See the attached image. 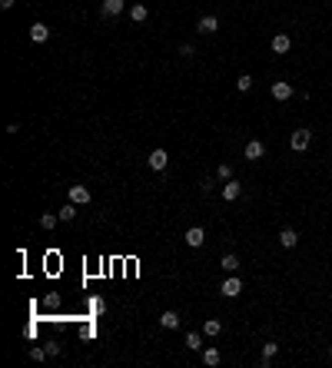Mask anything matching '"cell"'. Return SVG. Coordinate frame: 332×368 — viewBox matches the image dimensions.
I'll list each match as a JSON object with an SVG mask.
<instances>
[{
    "instance_id": "cell-4",
    "label": "cell",
    "mask_w": 332,
    "mask_h": 368,
    "mask_svg": "<svg viewBox=\"0 0 332 368\" xmlns=\"http://www.w3.org/2000/svg\"><path fill=\"white\" fill-rule=\"evenodd\" d=\"M123 7H127V0H103L100 14L103 17H117V14H123Z\"/></svg>"
},
{
    "instance_id": "cell-17",
    "label": "cell",
    "mask_w": 332,
    "mask_h": 368,
    "mask_svg": "<svg viewBox=\"0 0 332 368\" xmlns=\"http://www.w3.org/2000/svg\"><path fill=\"white\" fill-rule=\"evenodd\" d=\"M279 242H283L286 249H293L296 242H299V232H296V229H283V232H279Z\"/></svg>"
},
{
    "instance_id": "cell-26",
    "label": "cell",
    "mask_w": 332,
    "mask_h": 368,
    "mask_svg": "<svg viewBox=\"0 0 332 368\" xmlns=\"http://www.w3.org/2000/svg\"><path fill=\"white\" fill-rule=\"evenodd\" d=\"M43 305H47V309H57V305H60V296H57V292H50V296L43 299Z\"/></svg>"
},
{
    "instance_id": "cell-2",
    "label": "cell",
    "mask_w": 332,
    "mask_h": 368,
    "mask_svg": "<svg viewBox=\"0 0 332 368\" xmlns=\"http://www.w3.org/2000/svg\"><path fill=\"white\" fill-rule=\"evenodd\" d=\"M309 143H312V133H309V129H296V133H293V139H289V146H293L296 153L309 150Z\"/></svg>"
},
{
    "instance_id": "cell-25",
    "label": "cell",
    "mask_w": 332,
    "mask_h": 368,
    "mask_svg": "<svg viewBox=\"0 0 332 368\" xmlns=\"http://www.w3.org/2000/svg\"><path fill=\"white\" fill-rule=\"evenodd\" d=\"M30 358L33 361H43V358H50V355H47V348H30Z\"/></svg>"
},
{
    "instance_id": "cell-12",
    "label": "cell",
    "mask_w": 332,
    "mask_h": 368,
    "mask_svg": "<svg viewBox=\"0 0 332 368\" xmlns=\"http://www.w3.org/2000/svg\"><path fill=\"white\" fill-rule=\"evenodd\" d=\"M289 47H293V40H289L286 33H276V37H272V53H289Z\"/></svg>"
},
{
    "instance_id": "cell-3",
    "label": "cell",
    "mask_w": 332,
    "mask_h": 368,
    "mask_svg": "<svg viewBox=\"0 0 332 368\" xmlns=\"http://www.w3.org/2000/svg\"><path fill=\"white\" fill-rule=\"evenodd\" d=\"M203 242H206V229H203V226H193V229H186V246L199 249Z\"/></svg>"
},
{
    "instance_id": "cell-28",
    "label": "cell",
    "mask_w": 332,
    "mask_h": 368,
    "mask_svg": "<svg viewBox=\"0 0 332 368\" xmlns=\"http://www.w3.org/2000/svg\"><path fill=\"white\" fill-rule=\"evenodd\" d=\"M14 4H17V0H0V7H4V10H10Z\"/></svg>"
},
{
    "instance_id": "cell-5",
    "label": "cell",
    "mask_w": 332,
    "mask_h": 368,
    "mask_svg": "<svg viewBox=\"0 0 332 368\" xmlns=\"http://www.w3.org/2000/svg\"><path fill=\"white\" fill-rule=\"evenodd\" d=\"M243 156H246V160H262V156H266V146H262L259 139H249L246 150H243Z\"/></svg>"
},
{
    "instance_id": "cell-23",
    "label": "cell",
    "mask_w": 332,
    "mask_h": 368,
    "mask_svg": "<svg viewBox=\"0 0 332 368\" xmlns=\"http://www.w3.org/2000/svg\"><path fill=\"white\" fill-rule=\"evenodd\" d=\"M57 219H60V216H53V212H43V216H40V226H43V229H53V226H57Z\"/></svg>"
},
{
    "instance_id": "cell-29",
    "label": "cell",
    "mask_w": 332,
    "mask_h": 368,
    "mask_svg": "<svg viewBox=\"0 0 332 368\" xmlns=\"http://www.w3.org/2000/svg\"><path fill=\"white\" fill-rule=\"evenodd\" d=\"M329 352H332V345H329Z\"/></svg>"
},
{
    "instance_id": "cell-18",
    "label": "cell",
    "mask_w": 332,
    "mask_h": 368,
    "mask_svg": "<svg viewBox=\"0 0 332 368\" xmlns=\"http://www.w3.org/2000/svg\"><path fill=\"white\" fill-rule=\"evenodd\" d=\"M279 352V345L276 342H266L262 345V368H269V361H272V355Z\"/></svg>"
},
{
    "instance_id": "cell-15",
    "label": "cell",
    "mask_w": 332,
    "mask_h": 368,
    "mask_svg": "<svg viewBox=\"0 0 332 368\" xmlns=\"http://www.w3.org/2000/svg\"><path fill=\"white\" fill-rule=\"evenodd\" d=\"M159 325L163 328H180V315H176L173 309H166V312L159 315Z\"/></svg>"
},
{
    "instance_id": "cell-8",
    "label": "cell",
    "mask_w": 332,
    "mask_h": 368,
    "mask_svg": "<svg viewBox=\"0 0 332 368\" xmlns=\"http://www.w3.org/2000/svg\"><path fill=\"white\" fill-rule=\"evenodd\" d=\"M289 96H293V87H289V83H286V80H276V83H272V100H279V103H286Z\"/></svg>"
},
{
    "instance_id": "cell-13",
    "label": "cell",
    "mask_w": 332,
    "mask_h": 368,
    "mask_svg": "<svg viewBox=\"0 0 332 368\" xmlns=\"http://www.w3.org/2000/svg\"><path fill=\"white\" fill-rule=\"evenodd\" d=\"M239 192H243V186H239L236 179H230V183L223 186V199H226V202H233V199H239Z\"/></svg>"
},
{
    "instance_id": "cell-7",
    "label": "cell",
    "mask_w": 332,
    "mask_h": 368,
    "mask_svg": "<svg viewBox=\"0 0 332 368\" xmlns=\"http://www.w3.org/2000/svg\"><path fill=\"white\" fill-rule=\"evenodd\" d=\"M90 199H93V196H90L87 186H70V202H77V206H87Z\"/></svg>"
},
{
    "instance_id": "cell-24",
    "label": "cell",
    "mask_w": 332,
    "mask_h": 368,
    "mask_svg": "<svg viewBox=\"0 0 332 368\" xmlns=\"http://www.w3.org/2000/svg\"><path fill=\"white\" fill-rule=\"evenodd\" d=\"M249 87H253V77H249V73H243V77L236 80V90H243V93H246Z\"/></svg>"
},
{
    "instance_id": "cell-20",
    "label": "cell",
    "mask_w": 332,
    "mask_h": 368,
    "mask_svg": "<svg viewBox=\"0 0 332 368\" xmlns=\"http://www.w3.org/2000/svg\"><path fill=\"white\" fill-rule=\"evenodd\" d=\"M219 265L226 269V272H236V269H239V259L230 252V256H223V259H219Z\"/></svg>"
},
{
    "instance_id": "cell-16",
    "label": "cell",
    "mask_w": 332,
    "mask_h": 368,
    "mask_svg": "<svg viewBox=\"0 0 332 368\" xmlns=\"http://www.w3.org/2000/svg\"><path fill=\"white\" fill-rule=\"evenodd\" d=\"M219 332H223L219 319H206V322H203V335H206V338H216Z\"/></svg>"
},
{
    "instance_id": "cell-14",
    "label": "cell",
    "mask_w": 332,
    "mask_h": 368,
    "mask_svg": "<svg viewBox=\"0 0 332 368\" xmlns=\"http://www.w3.org/2000/svg\"><path fill=\"white\" fill-rule=\"evenodd\" d=\"M186 348H190V352H203V332H190V335H186Z\"/></svg>"
},
{
    "instance_id": "cell-27",
    "label": "cell",
    "mask_w": 332,
    "mask_h": 368,
    "mask_svg": "<svg viewBox=\"0 0 332 368\" xmlns=\"http://www.w3.org/2000/svg\"><path fill=\"white\" fill-rule=\"evenodd\" d=\"M193 53H196V50H193V47H190V43H183V47H180V56H186V60H190V56H193Z\"/></svg>"
},
{
    "instance_id": "cell-22",
    "label": "cell",
    "mask_w": 332,
    "mask_h": 368,
    "mask_svg": "<svg viewBox=\"0 0 332 368\" xmlns=\"http://www.w3.org/2000/svg\"><path fill=\"white\" fill-rule=\"evenodd\" d=\"M216 176H219L223 183H230V179H233V166H230V163H219V169H216Z\"/></svg>"
},
{
    "instance_id": "cell-21",
    "label": "cell",
    "mask_w": 332,
    "mask_h": 368,
    "mask_svg": "<svg viewBox=\"0 0 332 368\" xmlns=\"http://www.w3.org/2000/svg\"><path fill=\"white\" fill-rule=\"evenodd\" d=\"M57 216L64 219V223H70V219H73V216H77V202H67V206H64V209H60V212H57Z\"/></svg>"
},
{
    "instance_id": "cell-6",
    "label": "cell",
    "mask_w": 332,
    "mask_h": 368,
    "mask_svg": "<svg viewBox=\"0 0 332 368\" xmlns=\"http://www.w3.org/2000/svg\"><path fill=\"white\" fill-rule=\"evenodd\" d=\"M146 163H150V169H156V173H159V169H166V163H170V153H166V150H153Z\"/></svg>"
},
{
    "instance_id": "cell-10",
    "label": "cell",
    "mask_w": 332,
    "mask_h": 368,
    "mask_svg": "<svg viewBox=\"0 0 332 368\" xmlns=\"http://www.w3.org/2000/svg\"><path fill=\"white\" fill-rule=\"evenodd\" d=\"M196 30H199V33H216V30H219V20H216L213 14H206V17H199Z\"/></svg>"
},
{
    "instance_id": "cell-11",
    "label": "cell",
    "mask_w": 332,
    "mask_h": 368,
    "mask_svg": "<svg viewBox=\"0 0 332 368\" xmlns=\"http://www.w3.org/2000/svg\"><path fill=\"white\" fill-rule=\"evenodd\" d=\"M223 361V355H219V348H213V345H206L203 348V365H209V368H216Z\"/></svg>"
},
{
    "instance_id": "cell-19",
    "label": "cell",
    "mask_w": 332,
    "mask_h": 368,
    "mask_svg": "<svg viewBox=\"0 0 332 368\" xmlns=\"http://www.w3.org/2000/svg\"><path fill=\"white\" fill-rule=\"evenodd\" d=\"M130 17H133V24H143V20H146V17H150V10L143 7V4H136V7L130 10Z\"/></svg>"
},
{
    "instance_id": "cell-9",
    "label": "cell",
    "mask_w": 332,
    "mask_h": 368,
    "mask_svg": "<svg viewBox=\"0 0 332 368\" xmlns=\"http://www.w3.org/2000/svg\"><path fill=\"white\" fill-rule=\"evenodd\" d=\"M30 40L33 43H47L50 40V27L47 24H30Z\"/></svg>"
},
{
    "instance_id": "cell-1",
    "label": "cell",
    "mask_w": 332,
    "mask_h": 368,
    "mask_svg": "<svg viewBox=\"0 0 332 368\" xmlns=\"http://www.w3.org/2000/svg\"><path fill=\"white\" fill-rule=\"evenodd\" d=\"M219 292H223V296H226V299H236L239 292H243V282L236 279V272H230V279H226V282H223V285H219Z\"/></svg>"
}]
</instances>
